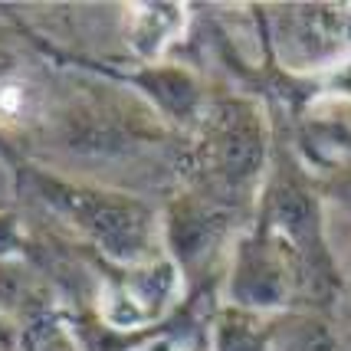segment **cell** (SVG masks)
Returning a JSON list of instances; mask_svg holds the SVG:
<instances>
[{"label":"cell","mask_w":351,"mask_h":351,"mask_svg":"<svg viewBox=\"0 0 351 351\" xmlns=\"http://www.w3.org/2000/svg\"><path fill=\"white\" fill-rule=\"evenodd\" d=\"M62 200L79 217V223L89 230L115 260H132L145 246L141 217L132 207H122V204H112V200L102 197H89V194H73V191H66Z\"/></svg>","instance_id":"obj_1"},{"label":"cell","mask_w":351,"mask_h":351,"mask_svg":"<svg viewBox=\"0 0 351 351\" xmlns=\"http://www.w3.org/2000/svg\"><path fill=\"white\" fill-rule=\"evenodd\" d=\"M132 40H135L138 53H158V46L168 43V36L178 30V16L184 7L178 3H138L132 7Z\"/></svg>","instance_id":"obj_2"},{"label":"cell","mask_w":351,"mask_h":351,"mask_svg":"<svg viewBox=\"0 0 351 351\" xmlns=\"http://www.w3.org/2000/svg\"><path fill=\"white\" fill-rule=\"evenodd\" d=\"M23 89L16 86V82H3L0 86V108L7 112V115H20L23 112Z\"/></svg>","instance_id":"obj_3"}]
</instances>
